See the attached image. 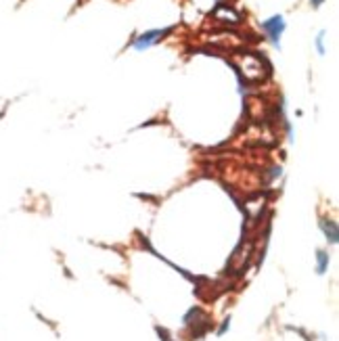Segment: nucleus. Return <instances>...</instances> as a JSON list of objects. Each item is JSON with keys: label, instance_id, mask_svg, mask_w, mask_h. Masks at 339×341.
<instances>
[{"label": "nucleus", "instance_id": "f257e3e1", "mask_svg": "<svg viewBox=\"0 0 339 341\" xmlns=\"http://www.w3.org/2000/svg\"><path fill=\"white\" fill-rule=\"evenodd\" d=\"M172 29H174V27H165V29H149V31L141 33V36L132 42V46L137 48V50H147L149 46H153V44H157L161 38H165Z\"/></svg>", "mask_w": 339, "mask_h": 341}, {"label": "nucleus", "instance_id": "f03ea898", "mask_svg": "<svg viewBox=\"0 0 339 341\" xmlns=\"http://www.w3.org/2000/svg\"><path fill=\"white\" fill-rule=\"evenodd\" d=\"M262 29L268 33V38L270 42H273L277 48L281 46V36H283V31H285V19H283V15H275V17H270V19H266L262 23Z\"/></svg>", "mask_w": 339, "mask_h": 341}, {"label": "nucleus", "instance_id": "7ed1b4c3", "mask_svg": "<svg viewBox=\"0 0 339 341\" xmlns=\"http://www.w3.org/2000/svg\"><path fill=\"white\" fill-rule=\"evenodd\" d=\"M323 232L327 234L331 245L337 243V224L335 222H331V220H323Z\"/></svg>", "mask_w": 339, "mask_h": 341}, {"label": "nucleus", "instance_id": "20e7f679", "mask_svg": "<svg viewBox=\"0 0 339 341\" xmlns=\"http://www.w3.org/2000/svg\"><path fill=\"white\" fill-rule=\"evenodd\" d=\"M316 260H318L316 272H318V275H325L327 268H329V253L323 251V249H318V251H316Z\"/></svg>", "mask_w": 339, "mask_h": 341}, {"label": "nucleus", "instance_id": "39448f33", "mask_svg": "<svg viewBox=\"0 0 339 341\" xmlns=\"http://www.w3.org/2000/svg\"><path fill=\"white\" fill-rule=\"evenodd\" d=\"M316 48H318V53H320V55H325V31H320V33H318V38H316Z\"/></svg>", "mask_w": 339, "mask_h": 341}, {"label": "nucleus", "instance_id": "423d86ee", "mask_svg": "<svg viewBox=\"0 0 339 341\" xmlns=\"http://www.w3.org/2000/svg\"><path fill=\"white\" fill-rule=\"evenodd\" d=\"M228 327H230V318H224V322L220 325V329H218V335H224L226 331H228Z\"/></svg>", "mask_w": 339, "mask_h": 341}, {"label": "nucleus", "instance_id": "0eeeda50", "mask_svg": "<svg viewBox=\"0 0 339 341\" xmlns=\"http://www.w3.org/2000/svg\"><path fill=\"white\" fill-rule=\"evenodd\" d=\"M310 3H312V7H314V9H318L320 5H323V3H325V0H310Z\"/></svg>", "mask_w": 339, "mask_h": 341}]
</instances>
